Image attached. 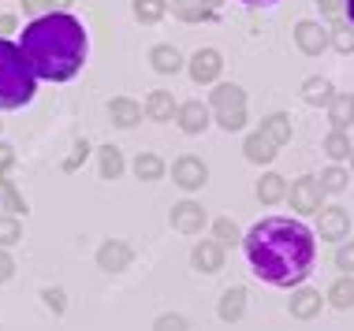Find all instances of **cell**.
<instances>
[{"label":"cell","mask_w":354,"mask_h":331,"mask_svg":"<svg viewBox=\"0 0 354 331\" xmlns=\"http://www.w3.org/2000/svg\"><path fill=\"white\" fill-rule=\"evenodd\" d=\"M246 261L250 268L272 287H299L313 268V231L302 220H283V216H269V220L254 223L243 239Z\"/></svg>","instance_id":"cell-1"},{"label":"cell","mask_w":354,"mask_h":331,"mask_svg":"<svg viewBox=\"0 0 354 331\" xmlns=\"http://www.w3.org/2000/svg\"><path fill=\"white\" fill-rule=\"evenodd\" d=\"M26 63H30L34 79L45 82H68L82 71L86 60V30L82 23L68 12H49L34 19L19 37Z\"/></svg>","instance_id":"cell-2"},{"label":"cell","mask_w":354,"mask_h":331,"mask_svg":"<svg viewBox=\"0 0 354 331\" xmlns=\"http://www.w3.org/2000/svg\"><path fill=\"white\" fill-rule=\"evenodd\" d=\"M37 93V79L26 63V56L19 45H12L8 37H0V112H12L30 105Z\"/></svg>","instance_id":"cell-3"},{"label":"cell","mask_w":354,"mask_h":331,"mask_svg":"<svg viewBox=\"0 0 354 331\" xmlns=\"http://www.w3.org/2000/svg\"><path fill=\"white\" fill-rule=\"evenodd\" d=\"M209 112L216 116V123L232 134V130L246 127V93L235 86V82H220V86L209 93Z\"/></svg>","instance_id":"cell-4"},{"label":"cell","mask_w":354,"mask_h":331,"mask_svg":"<svg viewBox=\"0 0 354 331\" xmlns=\"http://www.w3.org/2000/svg\"><path fill=\"white\" fill-rule=\"evenodd\" d=\"M287 197H291V209H295V212H302V216H306V212H321L324 186H321V179L302 175V179H295V183H291Z\"/></svg>","instance_id":"cell-5"},{"label":"cell","mask_w":354,"mask_h":331,"mask_svg":"<svg viewBox=\"0 0 354 331\" xmlns=\"http://www.w3.org/2000/svg\"><path fill=\"white\" fill-rule=\"evenodd\" d=\"M171 183L176 186H183V190H202V186L209 183V168H205V160H198V157H179L176 164H171Z\"/></svg>","instance_id":"cell-6"},{"label":"cell","mask_w":354,"mask_h":331,"mask_svg":"<svg viewBox=\"0 0 354 331\" xmlns=\"http://www.w3.org/2000/svg\"><path fill=\"white\" fill-rule=\"evenodd\" d=\"M131 261H135V250H131V242H123V239H109V242L97 250V268L109 272V276L127 272Z\"/></svg>","instance_id":"cell-7"},{"label":"cell","mask_w":354,"mask_h":331,"mask_svg":"<svg viewBox=\"0 0 354 331\" xmlns=\"http://www.w3.org/2000/svg\"><path fill=\"white\" fill-rule=\"evenodd\" d=\"M295 45H299L306 56H321L332 45V30H324V26L313 23V19H302V23L295 26Z\"/></svg>","instance_id":"cell-8"},{"label":"cell","mask_w":354,"mask_h":331,"mask_svg":"<svg viewBox=\"0 0 354 331\" xmlns=\"http://www.w3.org/2000/svg\"><path fill=\"white\" fill-rule=\"evenodd\" d=\"M190 79L194 82H216L220 71H224V56H220L216 49H198L194 56H190Z\"/></svg>","instance_id":"cell-9"},{"label":"cell","mask_w":354,"mask_h":331,"mask_svg":"<svg viewBox=\"0 0 354 331\" xmlns=\"http://www.w3.org/2000/svg\"><path fill=\"white\" fill-rule=\"evenodd\" d=\"M171 227L183 234H198L205 227V209L198 201H179L171 205Z\"/></svg>","instance_id":"cell-10"},{"label":"cell","mask_w":354,"mask_h":331,"mask_svg":"<svg viewBox=\"0 0 354 331\" xmlns=\"http://www.w3.org/2000/svg\"><path fill=\"white\" fill-rule=\"evenodd\" d=\"M321 239L328 242H343L351 234V212L339 209V205H332V209H321Z\"/></svg>","instance_id":"cell-11"},{"label":"cell","mask_w":354,"mask_h":331,"mask_svg":"<svg viewBox=\"0 0 354 331\" xmlns=\"http://www.w3.org/2000/svg\"><path fill=\"white\" fill-rule=\"evenodd\" d=\"M209 105H202V101H187V105H179L176 112V123L187 130V134H205L209 130Z\"/></svg>","instance_id":"cell-12"},{"label":"cell","mask_w":354,"mask_h":331,"mask_svg":"<svg viewBox=\"0 0 354 331\" xmlns=\"http://www.w3.org/2000/svg\"><path fill=\"white\" fill-rule=\"evenodd\" d=\"M190 264H194L198 272H205V276H213V272L224 268V245L216 239L213 242H198L194 253H190Z\"/></svg>","instance_id":"cell-13"},{"label":"cell","mask_w":354,"mask_h":331,"mask_svg":"<svg viewBox=\"0 0 354 331\" xmlns=\"http://www.w3.org/2000/svg\"><path fill=\"white\" fill-rule=\"evenodd\" d=\"M324 301H328V298H321V290L299 287V290L291 294V317H295V320H313V317L321 313Z\"/></svg>","instance_id":"cell-14"},{"label":"cell","mask_w":354,"mask_h":331,"mask_svg":"<svg viewBox=\"0 0 354 331\" xmlns=\"http://www.w3.org/2000/svg\"><path fill=\"white\" fill-rule=\"evenodd\" d=\"M216 313H220V320H224V324H235V320H243V313H246V287L224 290V294H220Z\"/></svg>","instance_id":"cell-15"},{"label":"cell","mask_w":354,"mask_h":331,"mask_svg":"<svg viewBox=\"0 0 354 331\" xmlns=\"http://www.w3.org/2000/svg\"><path fill=\"white\" fill-rule=\"evenodd\" d=\"M328 123L332 130H347L354 127V93H336L328 105Z\"/></svg>","instance_id":"cell-16"},{"label":"cell","mask_w":354,"mask_h":331,"mask_svg":"<svg viewBox=\"0 0 354 331\" xmlns=\"http://www.w3.org/2000/svg\"><path fill=\"white\" fill-rule=\"evenodd\" d=\"M179 112L176 105V97H171L168 90H153L149 93V101H146V116L149 119H157V123H171V116Z\"/></svg>","instance_id":"cell-17"},{"label":"cell","mask_w":354,"mask_h":331,"mask_svg":"<svg viewBox=\"0 0 354 331\" xmlns=\"http://www.w3.org/2000/svg\"><path fill=\"white\" fill-rule=\"evenodd\" d=\"M276 149H280V146H272V141L265 138L261 130L246 134V141H243V153H246V160H250V164H269V160L276 157Z\"/></svg>","instance_id":"cell-18"},{"label":"cell","mask_w":354,"mask_h":331,"mask_svg":"<svg viewBox=\"0 0 354 331\" xmlns=\"http://www.w3.org/2000/svg\"><path fill=\"white\" fill-rule=\"evenodd\" d=\"M149 63H153V71H160V74H176L179 68H183V56H179L176 45H153Z\"/></svg>","instance_id":"cell-19"},{"label":"cell","mask_w":354,"mask_h":331,"mask_svg":"<svg viewBox=\"0 0 354 331\" xmlns=\"http://www.w3.org/2000/svg\"><path fill=\"white\" fill-rule=\"evenodd\" d=\"M109 116H112V123H116V127H135V123H142V105L138 101H131V97H116L109 105Z\"/></svg>","instance_id":"cell-20"},{"label":"cell","mask_w":354,"mask_h":331,"mask_svg":"<svg viewBox=\"0 0 354 331\" xmlns=\"http://www.w3.org/2000/svg\"><path fill=\"white\" fill-rule=\"evenodd\" d=\"M283 197H287V179L276 175V172L261 175V183H257V201L261 205H280Z\"/></svg>","instance_id":"cell-21"},{"label":"cell","mask_w":354,"mask_h":331,"mask_svg":"<svg viewBox=\"0 0 354 331\" xmlns=\"http://www.w3.org/2000/svg\"><path fill=\"white\" fill-rule=\"evenodd\" d=\"M168 8H171V15L183 19V23H209V19H213V12H209L202 0H168Z\"/></svg>","instance_id":"cell-22"},{"label":"cell","mask_w":354,"mask_h":331,"mask_svg":"<svg viewBox=\"0 0 354 331\" xmlns=\"http://www.w3.org/2000/svg\"><path fill=\"white\" fill-rule=\"evenodd\" d=\"M261 134L272 141V146H287L291 141V119L283 116V112H272V116L261 119Z\"/></svg>","instance_id":"cell-23"},{"label":"cell","mask_w":354,"mask_h":331,"mask_svg":"<svg viewBox=\"0 0 354 331\" xmlns=\"http://www.w3.org/2000/svg\"><path fill=\"white\" fill-rule=\"evenodd\" d=\"M332 82L328 79H321V74H313V79H306L302 82V101L306 105H332Z\"/></svg>","instance_id":"cell-24"},{"label":"cell","mask_w":354,"mask_h":331,"mask_svg":"<svg viewBox=\"0 0 354 331\" xmlns=\"http://www.w3.org/2000/svg\"><path fill=\"white\" fill-rule=\"evenodd\" d=\"M165 172H168V168H165V160H160L157 153H138V157H135V175H138V183H157Z\"/></svg>","instance_id":"cell-25"},{"label":"cell","mask_w":354,"mask_h":331,"mask_svg":"<svg viewBox=\"0 0 354 331\" xmlns=\"http://www.w3.org/2000/svg\"><path fill=\"white\" fill-rule=\"evenodd\" d=\"M97 168H101L104 179H120L127 164H123V153H120L116 146H101L97 149Z\"/></svg>","instance_id":"cell-26"},{"label":"cell","mask_w":354,"mask_h":331,"mask_svg":"<svg viewBox=\"0 0 354 331\" xmlns=\"http://www.w3.org/2000/svg\"><path fill=\"white\" fill-rule=\"evenodd\" d=\"M321 149L328 153V160H347V157L354 153V146H351V134H347V130H332V134L321 141Z\"/></svg>","instance_id":"cell-27"},{"label":"cell","mask_w":354,"mask_h":331,"mask_svg":"<svg viewBox=\"0 0 354 331\" xmlns=\"http://www.w3.org/2000/svg\"><path fill=\"white\" fill-rule=\"evenodd\" d=\"M328 301L336 309H351L354 305V276H339L336 283L328 287Z\"/></svg>","instance_id":"cell-28"},{"label":"cell","mask_w":354,"mask_h":331,"mask_svg":"<svg viewBox=\"0 0 354 331\" xmlns=\"http://www.w3.org/2000/svg\"><path fill=\"white\" fill-rule=\"evenodd\" d=\"M213 234L220 245H239L243 242V231H239V223L232 220V216H216L213 220Z\"/></svg>","instance_id":"cell-29"},{"label":"cell","mask_w":354,"mask_h":331,"mask_svg":"<svg viewBox=\"0 0 354 331\" xmlns=\"http://www.w3.org/2000/svg\"><path fill=\"white\" fill-rule=\"evenodd\" d=\"M168 12V0H135V19L138 23H160Z\"/></svg>","instance_id":"cell-30"},{"label":"cell","mask_w":354,"mask_h":331,"mask_svg":"<svg viewBox=\"0 0 354 331\" xmlns=\"http://www.w3.org/2000/svg\"><path fill=\"white\" fill-rule=\"evenodd\" d=\"M19 239H23V223H19L12 212H0V250L15 245Z\"/></svg>","instance_id":"cell-31"},{"label":"cell","mask_w":354,"mask_h":331,"mask_svg":"<svg viewBox=\"0 0 354 331\" xmlns=\"http://www.w3.org/2000/svg\"><path fill=\"white\" fill-rule=\"evenodd\" d=\"M347 183H351V175L343 172L339 164H332V168H324V172H321V186H324V194H339V190H347Z\"/></svg>","instance_id":"cell-32"},{"label":"cell","mask_w":354,"mask_h":331,"mask_svg":"<svg viewBox=\"0 0 354 331\" xmlns=\"http://www.w3.org/2000/svg\"><path fill=\"white\" fill-rule=\"evenodd\" d=\"M332 49L343 52V56L354 52V26L351 23H336V26H332Z\"/></svg>","instance_id":"cell-33"},{"label":"cell","mask_w":354,"mask_h":331,"mask_svg":"<svg viewBox=\"0 0 354 331\" xmlns=\"http://www.w3.org/2000/svg\"><path fill=\"white\" fill-rule=\"evenodd\" d=\"M0 201L8 205V212H26V201L15 194V186H12V183H0Z\"/></svg>","instance_id":"cell-34"},{"label":"cell","mask_w":354,"mask_h":331,"mask_svg":"<svg viewBox=\"0 0 354 331\" xmlns=\"http://www.w3.org/2000/svg\"><path fill=\"white\" fill-rule=\"evenodd\" d=\"M41 301L53 309V313H64V309H68V294H64L60 287H49V290H41Z\"/></svg>","instance_id":"cell-35"},{"label":"cell","mask_w":354,"mask_h":331,"mask_svg":"<svg viewBox=\"0 0 354 331\" xmlns=\"http://www.w3.org/2000/svg\"><path fill=\"white\" fill-rule=\"evenodd\" d=\"M153 331H190V328H187V320L179 317V313H165V317H157Z\"/></svg>","instance_id":"cell-36"},{"label":"cell","mask_w":354,"mask_h":331,"mask_svg":"<svg viewBox=\"0 0 354 331\" xmlns=\"http://www.w3.org/2000/svg\"><path fill=\"white\" fill-rule=\"evenodd\" d=\"M336 268L347 272V276L354 272V242H343L339 250H336Z\"/></svg>","instance_id":"cell-37"},{"label":"cell","mask_w":354,"mask_h":331,"mask_svg":"<svg viewBox=\"0 0 354 331\" xmlns=\"http://www.w3.org/2000/svg\"><path fill=\"white\" fill-rule=\"evenodd\" d=\"M90 157V146H86V141H75V149H71V157L64 160V172H75V168L82 164V160Z\"/></svg>","instance_id":"cell-38"},{"label":"cell","mask_w":354,"mask_h":331,"mask_svg":"<svg viewBox=\"0 0 354 331\" xmlns=\"http://www.w3.org/2000/svg\"><path fill=\"white\" fill-rule=\"evenodd\" d=\"M49 0H23V12H30V15H37V19H41V15H49Z\"/></svg>","instance_id":"cell-39"},{"label":"cell","mask_w":354,"mask_h":331,"mask_svg":"<svg viewBox=\"0 0 354 331\" xmlns=\"http://www.w3.org/2000/svg\"><path fill=\"white\" fill-rule=\"evenodd\" d=\"M12 164H15V149L0 141V175H4V172H12Z\"/></svg>","instance_id":"cell-40"},{"label":"cell","mask_w":354,"mask_h":331,"mask_svg":"<svg viewBox=\"0 0 354 331\" xmlns=\"http://www.w3.org/2000/svg\"><path fill=\"white\" fill-rule=\"evenodd\" d=\"M12 272H15L12 253H8V250H0V283H4V279H12Z\"/></svg>","instance_id":"cell-41"},{"label":"cell","mask_w":354,"mask_h":331,"mask_svg":"<svg viewBox=\"0 0 354 331\" xmlns=\"http://www.w3.org/2000/svg\"><path fill=\"white\" fill-rule=\"evenodd\" d=\"M317 8H321V15H339L347 8V0H317Z\"/></svg>","instance_id":"cell-42"},{"label":"cell","mask_w":354,"mask_h":331,"mask_svg":"<svg viewBox=\"0 0 354 331\" xmlns=\"http://www.w3.org/2000/svg\"><path fill=\"white\" fill-rule=\"evenodd\" d=\"M15 30V15H0V37Z\"/></svg>","instance_id":"cell-43"},{"label":"cell","mask_w":354,"mask_h":331,"mask_svg":"<svg viewBox=\"0 0 354 331\" xmlns=\"http://www.w3.org/2000/svg\"><path fill=\"white\" fill-rule=\"evenodd\" d=\"M243 4H250V8H265V4H276V0H243Z\"/></svg>","instance_id":"cell-44"},{"label":"cell","mask_w":354,"mask_h":331,"mask_svg":"<svg viewBox=\"0 0 354 331\" xmlns=\"http://www.w3.org/2000/svg\"><path fill=\"white\" fill-rule=\"evenodd\" d=\"M347 23L354 26V0H347Z\"/></svg>","instance_id":"cell-45"},{"label":"cell","mask_w":354,"mask_h":331,"mask_svg":"<svg viewBox=\"0 0 354 331\" xmlns=\"http://www.w3.org/2000/svg\"><path fill=\"white\" fill-rule=\"evenodd\" d=\"M202 4L209 8V12H213V8H220V4H224V0H202Z\"/></svg>","instance_id":"cell-46"},{"label":"cell","mask_w":354,"mask_h":331,"mask_svg":"<svg viewBox=\"0 0 354 331\" xmlns=\"http://www.w3.org/2000/svg\"><path fill=\"white\" fill-rule=\"evenodd\" d=\"M49 4H53V8H68L71 0H49Z\"/></svg>","instance_id":"cell-47"},{"label":"cell","mask_w":354,"mask_h":331,"mask_svg":"<svg viewBox=\"0 0 354 331\" xmlns=\"http://www.w3.org/2000/svg\"><path fill=\"white\" fill-rule=\"evenodd\" d=\"M351 168H354V153H351Z\"/></svg>","instance_id":"cell-48"}]
</instances>
